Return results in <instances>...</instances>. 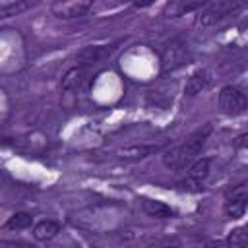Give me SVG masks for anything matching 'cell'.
<instances>
[{
  "mask_svg": "<svg viewBox=\"0 0 248 248\" xmlns=\"http://www.w3.org/2000/svg\"><path fill=\"white\" fill-rule=\"evenodd\" d=\"M209 134H211V126L205 124L203 128H200L198 132H194L184 143L174 145V147H170L169 151H165V153H163V163H165L169 169H182V167H186V165L202 151V147L205 145Z\"/></svg>",
  "mask_w": 248,
  "mask_h": 248,
  "instance_id": "1",
  "label": "cell"
},
{
  "mask_svg": "<svg viewBox=\"0 0 248 248\" xmlns=\"http://www.w3.org/2000/svg\"><path fill=\"white\" fill-rule=\"evenodd\" d=\"M188 62H190L188 46L184 43H180V41H170L161 52V68H163V72H174V70L182 68Z\"/></svg>",
  "mask_w": 248,
  "mask_h": 248,
  "instance_id": "2",
  "label": "cell"
},
{
  "mask_svg": "<svg viewBox=\"0 0 248 248\" xmlns=\"http://www.w3.org/2000/svg\"><path fill=\"white\" fill-rule=\"evenodd\" d=\"M238 8H240V4L236 0H215V2H211L200 14L198 23L200 25H213V23H217V21L232 16L234 12H238Z\"/></svg>",
  "mask_w": 248,
  "mask_h": 248,
  "instance_id": "3",
  "label": "cell"
},
{
  "mask_svg": "<svg viewBox=\"0 0 248 248\" xmlns=\"http://www.w3.org/2000/svg\"><path fill=\"white\" fill-rule=\"evenodd\" d=\"M219 107L223 108L225 114L236 116L248 108V99L240 89H236L232 85H225L219 93Z\"/></svg>",
  "mask_w": 248,
  "mask_h": 248,
  "instance_id": "4",
  "label": "cell"
},
{
  "mask_svg": "<svg viewBox=\"0 0 248 248\" xmlns=\"http://www.w3.org/2000/svg\"><path fill=\"white\" fill-rule=\"evenodd\" d=\"M207 0H170L165 8V16L167 17H180L184 14L196 12L200 10Z\"/></svg>",
  "mask_w": 248,
  "mask_h": 248,
  "instance_id": "5",
  "label": "cell"
},
{
  "mask_svg": "<svg viewBox=\"0 0 248 248\" xmlns=\"http://www.w3.org/2000/svg\"><path fill=\"white\" fill-rule=\"evenodd\" d=\"M91 0H60V8L56 6L54 12L60 14L62 17H76L81 16L89 8Z\"/></svg>",
  "mask_w": 248,
  "mask_h": 248,
  "instance_id": "6",
  "label": "cell"
},
{
  "mask_svg": "<svg viewBox=\"0 0 248 248\" xmlns=\"http://www.w3.org/2000/svg\"><path fill=\"white\" fill-rule=\"evenodd\" d=\"M108 52H110V48H105V46H85L83 50L78 52L76 60L81 66H91V64H97L101 58H105Z\"/></svg>",
  "mask_w": 248,
  "mask_h": 248,
  "instance_id": "7",
  "label": "cell"
},
{
  "mask_svg": "<svg viewBox=\"0 0 248 248\" xmlns=\"http://www.w3.org/2000/svg\"><path fill=\"white\" fill-rule=\"evenodd\" d=\"M60 232V225L52 219H45V221H39L35 227H33V236L37 240H50L54 238L56 234Z\"/></svg>",
  "mask_w": 248,
  "mask_h": 248,
  "instance_id": "8",
  "label": "cell"
},
{
  "mask_svg": "<svg viewBox=\"0 0 248 248\" xmlns=\"http://www.w3.org/2000/svg\"><path fill=\"white\" fill-rule=\"evenodd\" d=\"M141 207L149 217H155V219H167L172 215V209L159 200H143Z\"/></svg>",
  "mask_w": 248,
  "mask_h": 248,
  "instance_id": "9",
  "label": "cell"
},
{
  "mask_svg": "<svg viewBox=\"0 0 248 248\" xmlns=\"http://www.w3.org/2000/svg\"><path fill=\"white\" fill-rule=\"evenodd\" d=\"M246 207H248V198L231 196V198H227V202H225V205H223V211H225L227 217H231V219H238V217L244 215Z\"/></svg>",
  "mask_w": 248,
  "mask_h": 248,
  "instance_id": "10",
  "label": "cell"
},
{
  "mask_svg": "<svg viewBox=\"0 0 248 248\" xmlns=\"http://www.w3.org/2000/svg\"><path fill=\"white\" fill-rule=\"evenodd\" d=\"M207 85H209V74H207L205 70H200V72H196V74L190 76V79H188V83H186V93H188V95H198V93H202Z\"/></svg>",
  "mask_w": 248,
  "mask_h": 248,
  "instance_id": "11",
  "label": "cell"
},
{
  "mask_svg": "<svg viewBox=\"0 0 248 248\" xmlns=\"http://www.w3.org/2000/svg\"><path fill=\"white\" fill-rule=\"evenodd\" d=\"M157 147L153 145H132V147H124L120 149V157L124 159H141V157H147L149 153H153Z\"/></svg>",
  "mask_w": 248,
  "mask_h": 248,
  "instance_id": "12",
  "label": "cell"
},
{
  "mask_svg": "<svg viewBox=\"0 0 248 248\" xmlns=\"http://www.w3.org/2000/svg\"><path fill=\"white\" fill-rule=\"evenodd\" d=\"M81 81H83V68H72L62 78V89H66V91L76 89V87H79Z\"/></svg>",
  "mask_w": 248,
  "mask_h": 248,
  "instance_id": "13",
  "label": "cell"
},
{
  "mask_svg": "<svg viewBox=\"0 0 248 248\" xmlns=\"http://www.w3.org/2000/svg\"><path fill=\"white\" fill-rule=\"evenodd\" d=\"M31 223H33V217H31L29 213L17 211V213H14V215L8 219V223H6V229H12V231H21V229H27V227H31Z\"/></svg>",
  "mask_w": 248,
  "mask_h": 248,
  "instance_id": "14",
  "label": "cell"
},
{
  "mask_svg": "<svg viewBox=\"0 0 248 248\" xmlns=\"http://www.w3.org/2000/svg\"><path fill=\"white\" fill-rule=\"evenodd\" d=\"M209 165H211L209 159H200V161H196V163L190 167V178L196 180V182H202L203 178H207V174H209Z\"/></svg>",
  "mask_w": 248,
  "mask_h": 248,
  "instance_id": "15",
  "label": "cell"
},
{
  "mask_svg": "<svg viewBox=\"0 0 248 248\" xmlns=\"http://www.w3.org/2000/svg\"><path fill=\"white\" fill-rule=\"evenodd\" d=\"M227 244H229V246H236V248H248V229H246V227L234 229V231L229 234Z\"/></svg>",
  "mask_w": 248,
  "mask_h": 248,
  "instance_id": "16",
  "label": "cell"
},
{
  "mask_svg": "<svg viewBox=\"0 0 248 248\" xmlns=\"http://www.w3.org/2000/svg\"><path fill=\"white\" fill-rule=\"evenodd\" d=\"M33 4H35L33 0H19V2H16V4H10V6H4V8H2V17H10V16H17V14H21V12H25V10H29V8H31Z\"/></svg>",
  "mask_w": 248,
  "mask_h": 248,
  "instance_id": "17",
  "label": "cell"
},
{
  "mask_svg": "<svg viewBox=\"0 0 248 248\" xmlns=\"http://www.w3.org/2000/svg\"><path fill=\"white\" fill-rule=\"evenodd\" d=\"M231 196L248 198V180H246V182H242V184H236V186H232V188L227 192V198H231Z\"/></svg>",
  "mask_w": 248,
  "mask_h": 248,
  "instance_id": "18",
  "label": "cell"
},
{
  "mask_svg": "<svg viewBox=\"0 0 248 248\" xmlns=\"http://www.w3.org/2000/svg\"><path fill=\"white\" fill-rule=\"evenodd\" d=\"M236 145L238 147H248V134H242L236 138Z\"/></svg>",
  "mask_w": 248,
  "mask_h": 248,
  "instance_id": "19",
  "label": "cell"
},
{
  "mask_svg": "<svg viewBox=\"0 0 248 248\" xmlns=\"http://www.w3.org/2000/svg\"><path fill=\"white\" fill-rule=\"evenodd\" d=\"M155 0H136V6L138 8H145V6H149V4H153Z\"/></svg>",
  "mask_w": 248,
  "mask_h": 248,
  "instance_id": "20",
  "label": "cell"
},
{
  "mask_svg": "<svg viewBox=\"0 0 248 248\" xmlns=\"http://www.w3.org/2000/svg\"><path fill=\"white\" fill-rule=\"evenodd\" d=\"M240 2H242V4H248V0H240Z\"/></svg>",
  "mask_w": 248,
  "mask_h": 248,
  "instance_id": "21",
  "label": "cell"
},
{
  "mask_svg": "<svg viewBox=\"0 0 248 248\" xmlns=\"http://www.w3.org/2000/svg\"><path fill=\"white\" fill-rule=\"evenodd\" d=\"M246 229H248V225H246Z\"/></svg>",
  "mask_w": 248,
  "mask_h": 248,
  "instance_id": "22",
  "label": "cell"
}]
</instances>
